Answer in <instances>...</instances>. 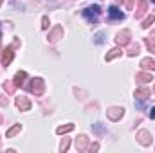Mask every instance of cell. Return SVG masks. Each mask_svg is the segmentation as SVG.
<instances>
[{
  "label": "cell",
  "mask_w": 155,
  "mask_h": 153,
  "mask_svg": "<svg viewBox=\"0 0 155 153\" xmlns=\"http://www.w3.org/2000/svg\"><path fill=\"white\" fill-rule=\"evenodd\" d=\"M101 15V7L97 5V4H94V5H88V7H85L83 9V16L88 20V22H92V24H96V20H97V16Z\"/></svg>",
  "instance_id": "cell-1"
},
{
  "label": "cell",
  "mask_w": 155,
  "mask_h": 153,
  "mask_svg": "<svg viewBox=\"0 0 155 153\" xmlns=\"http://www.w3.org/2000/svg\"><path fill=\"white\" fill-rule=\"evenodd\" d=\"M29 90H31L35 96H43V90H45V81H43L41 77H35V79L31 81Z\"/></svg>",
  "instance_id": "cell-2"
},
{
  "label": "cell",
  "mask_w": 155,
  "mask_h": 153,
  "mask_svg": "<svg viewBox=\"0 0 155 153\" xmlns=\"http://www.w3.org/2000/svg\"><path fill=\"white\" fill-rule=\"evenodd\" d=\"M135 139H137V142H139L141 146H150V144L153 142L152 133H150V132H146V130H141V132L135 135Z\"/></svg>",
  "instance_id": "cell-3"
},
{
  "label": "cell",
  "mask_w": 155,
  "mask_h": 153,
  "mask_svg": "<svg viewBox=\"0 0 155 153\" xmlns=\"http://www.w3.org/2000/svg\"><path fill=\"white\" fill-rule=\"evenodd\" d=\"M130 38H132V33L128 31V29H123V31H119L116 36V43L119 47H123V45H128L130 43Z\"/></svg>",
  "instance_id": "cell-4"
},
{
  "label": "cell",
  "mask_w": 155,
  "mask_h": 153,
  "mask_svg": "<svg viewBox=\"0 0 155 153\" xmlns=\"http://www.w3.org/2000/svg\"><path fill=\"white\" fill-rule=\"evenodd\" d=\"M123 115H124V108H121V106H110L107 110V117L110 121H119Z\"/></svg>",
  "instance_id": "cell-5"
},
{
  "label": "cell",
  "mask_w": 155,
  "mask_h": 153,
  "mask_svg": "<svg viewBox=\"0 0 155 153\" xmlns=\"http://www.w3.org/2000/svg\"><path fill=\"white\" fill-rule=\"evenodd\" d=\"M63 38V27L61 25H56L51 33H49V36H47V40L51 41V43H56L58 40H61Z\"/></svg>",
  "instance_id": "cell-6"
},
{
  "label": "cell",
  "mask_w": 155,
  "mask_h": 153,
  "mask_svg": "<svg viewBox=\"0 0 155 153\" xmlns=\"http://www.w3.org/2000/svg\"><path fill=\"white\" fill-rule=\"evenodd\" d=\"M15 103H16V108H18V110H22V112L31 110V103H29V99H27L25 96H18Z\"/></svg>",
  "instance_id": "cell-7"
},
{
  "label": "cell",
  "mask_w": 155,
  "mask_h": 153,
  "mask_svg": "<svg viewBox=\"0 0 155 153\" xmlns=\"http://www.w3.org/2000/svg\"><path fill=\"white\" fill-rule=\"evenodd\" d=\"M108 16H110V20H123L124 18V13L117 5H110L108 7Z\"/></svg>",
  "instance_id": "cell-8"
},
{
  "label": "cell",
  "mask_w": 155,
  "mask_h": 153,
  "mask_svg": "<svg viewBox=\"0 0 155 153\" xmlns=\"http://www.w3.org/2000/svg\"><path fill=\"white\" fill-rule=\"evenodd\" d=\"M74 144H76L78 151H85L87 146H88V137H87V135H78V139L74 141Z\"/></svg>",
  "instance_id": "cell-9"
},
{
  "label": "cell",
  "mask_w": 155,
  "mask_h": 153,
  "mask_svg": "<svg viewBox=\"0 0 155 153\" xmlns=\"http://www.w3.org/2000/svg\"><path fill=\"white\" fill-rule=\"evenodd\" d=\"M13 56H15L13 47H7V49L4 50V54H2V65H4V67H7V65L13 61Z\"/></svg>",
  "instance_id": "cell-10"
},
{
  "label": "cell",
  "mask_w": 155,
  "mask_h": 153,
  "mask_svg": "<svg viewBox=\"0 0 155 153\" xmlns=\"http://www.w3.org/2000/svg\"><path fill=\"white\" fill-rule=\"evenodd\" d=\"M135 81H137L139 85H144V83H148V81H153V76H152L150 72H139V74L135 76Z\"/></svg>",
  "instance_id": "cell-11"
},
{
  "label": "cell",
  "mask_w": 155,
  "mask_h": 153,
  "mask_svg": "<svg viewBox=\"0 0 155 153\" xmlns=\"http://www.w3.org/2000/svg\"><path fill=\"white\" fill-rule=\"evenodd\" d=\"M148 9V0H141L139 5H137V11H135V18H141Z\"/></svg>",
  "instance_id": "cell-12"
},
{
  "label": "cell",
  "mask_w": 155,
  "mask_h": 153,
  "mask_svg": "<svg viewBox=\"0 0 155 153\" xmlns=\"http://www.w3.org/2000/svg\"><path fill=\"white\" fill-rule=\"evenodd\" d=\"M135 99H139V101H144V99H148L150 97V88H139V90H135Z\"/></svg>",
  "instance_id": "cell-13"
},
{
  "label": "cell",
  "mask_w": 155,
  "mask_h": 153,
  "mask_svg": "<svg viewBox=\"0 0 155 153\" xmlns=\"http://www.w3.org/2000/svg\"><path fill=\"white\" fill-rule=\"evenodd\" d=\"M123 54V50H121V47H116V49H112V50H108L107 52V61H112V60H116V58H119Z\"/></svg>",
  "instance_id": "cell-14"
},
{
  "label": "cell",
  "mask_w": 155,
  "mask_h": 153,
  "mask_svg": "<svg viewBox=\"0 0 155 153\" xmlns=\"http://www.w3.org/2000/svg\"><path fill=\"white\" fill-rule=\"evenodd\" d=\"M141 67L152 72V70H155V60H152V58H144V60L141 61Z\"/></svg>",
  "instance_id": "cell-15"
},
{
  "label": "cell",
  "mask_w": 155,
  "mask_h": 153,
  "mask_svg": "<svg viewBox=\"0 0 155 153\" xmlns=\"http://www.w3.org/2000/svg\"><path fill=\"white\" fill-rule=\"evenodd\" d=\"M22 132V124H15V126H11L9 130H7V133H5V137L7 139H11V137H15V135H18Z\"/></svg>",
  "instance_id": "cell-16"
},
{
  "label": "cell",
  "mask_w": 155,
  "mask_h": 153,
  "mask_svg": "<svg viewBox=\"0 0 155 153\" xmlns=\"http://www.w3.org/2000/svg\"><path fill=\"white\" fill-rule=\"evenodd\" d=\"M72 130H74V124L69 122V124L58 126V128H56V133H58V135H63V133H69V132H72Z\"/></svg>",
  "instance_id": "cell-17"
},
{
  "label": "cell",
  "mask_w": 155,
  "mask_h": 153,
  "mask_svg": "<svg viewBox=\"0 0 155 153\" xmlns=\"http://www.w3.org/2000/svg\"><path fill=\"white\" fill-rule=\"evenodd\" d=\"M144 43H146V47H148L150 52H155V34L146 36V38H144Z\"/></svg>",
  "instance_id": "cell-18"
},
{
  "label": "cell",
  "mask_w": 155,
  "mask_h": 153,
  "mask_svg": "<svg viewBox=\"0 0 155 153\" xmlns=\"http://www.w3.org/2000/svg\"><path fill=\"white\" fill-rule=\"evenodd\" d=\"M4 90H5L7 94H15V90H16L15 81H4Z\"/></svg>",
  "instance_id": "cell-19"
},
{
  "label": "cell",
  "mask_w": 155,
  "mask_h": 153,
  "mask_svg": "<svg viewBox=\"0 0 155 153\" xmlns=\"http://www.w3.org/2000/svg\"><path fill=\"white\" fill-rule=\"evenodd\" d=\"M25 77H27V72H25V70H20V72H16V76H15V85H16V86H18V85H22Z\"/></svg>",
  "instance_id": "cell-20"
},
{
  "label": "cell",
  "mask_w": 155,
  "mask_h": 153,
  "mask_svg": "<svg viewBox=\"0 0 155 153\" xmlns=\"http://www.w3.org/2000/svg\"><path fill=\"white\" fill-rule=\"evenodd\" d=\"M69 146H71V139H65V137H63V139H61V144H60V151H67V150H69Z\"/></svg>",
  "instance_id": "cell-21"
},
{
  "label": "cell",
  "mask_w": 155,
  "mask_h": 153,
  "mask_svg": "<svg viewBox=\"0 0 155 153\" xmlns=\"http://www.w3.org/2000/svg\"><path fill=\"white\" fill-rule=\"evenodd\" d=\"M153 20H155L153 15H150L148 18H144V20H143V29H148V27H150V25L153 24Z\"/></svg>",
  "instance_id": "cell-22"
},
{
  "label": "cell",
  "mask_w": 155,
  "mask_h": 153,
  "mask_svg": "<svg viewBox=\"0 0 155 153\" xmlns=\"http://www.w3.org/2000/svg\"><path fill=\"white\" fill-rule=\"evenodd\" d=\"M139 50H141V47L135 43V45H132V47L128 49V56H137V54H139Z\"/></svg>",
  "instance_id": "cell-23"
},
{
  "label": "cell",
  "mask_w": 155,
  "mask_h": 153,
  "mask_svg": "<svg viewBox=\"0 0 155 153\" xmlns=\"http://www.w3.org/2000/svg\"><path fill=\"white\" fill-rule=\"evenodd\" d=\"M49 27V16H41V29Z\"/></svg>",
  "instance_id": "cell-24"
},
{
  "label": "cell",
  "mask_w": 155,
  "mask_h": 153,
  "mask_svg": "<svg viewBox=\"0 0 155 153\" xmlns=\"http://www.w3.org/2000/svg\"><path fill=\"white\" fill-rule=\"evenodd\" d=\"M96 43H103V33H97L96 34Z\"/></svg>",
  "instance_id": "cell-25"
},
{
  "label": "cell",
  "mask_w": 155,
  "mask_h": 153,
  "mask_svg": "<svg viewBox=\"0 0 155 153\" xmlns=\"http://www.w3.org/2000/svg\"><path fill=\"white\" fill-rule=\"evenodd\" d=\"M0 105L2 106H7V97H4L2 94H0Z\"/></svg>",
  "instance_id": "cell-26"
},
{
  "label": "cell",
  "mask_w": 155,
  "mask_h": 153,
  "mask_svg": "<svg viewBox=\"0 0 155 153\" xmlns=\"http://www.w3.org/2000/svg\"><path fill=\"white\" fill-rule=\"evenodd\" d=\"M88 150H90V153H92V151H97V150H99V144L96 142V144H92V146H90Z\"/></svg>",
  "instance_id": "cell-27"
},
{
  "label": "cell",
  "mask_w": 155,
  "mask_h": 153,
  "mask_svg": "<svg viewBox=\"0 0 155 153\" xmlns=\"http://www.w3.org/2000/svg\"><path fill=\"white\" fill-rule=\"evenodd\" d=\"M134 4H135V0H128V2H126V7H128V9H134Z\"/></svg>",
  "instance_id": "cell-28"
},
{
  "label": "cell",
  "mask_w": 155,
  "mask_h": 153,
  "mask_svg": "<svg viewBox=\"0 0 155 153\" xmlns=\"http://www.w3.org/2000/svg\"><path fill=\"white\" fill-rule=\"evenodd\" d=\"M150 117H152V119H155V106L150 110Z\"/></svg>",
  "instance_id": "cell-29"
},
{
  "label": "cell",
  "mask_w": 155,
  "mask_h": 153,
  "mask_svg": "<svg viewBox=\"0 0 155 153\" xmlns=\"http://www.w3.org/2000/svg\"><path fill=\"white\" fill-rule=\"evenodd\" d=\"M117 4H123V2H124V0H116Z\"/></svg>",
  "instance_id": "cell-30"
},
{
  "label": "cell",
  "mask_w": 155,
  "mask_h": 153,
  "mask_svg": "<svg viewBox=\"0 0 155 153\" xmlns=\"http://www.w3.org/2000/svg\"><path fill=\"white\" fill-rule=\"evenodd\" d=\"M0 124H2V115H0Z\"/></svg>",
  "instance_id": "cell-31"
},
{
  "label": "cell",
  "mask_w": 155,
  "mask_h": 153,
  "mask_svg": "<svg viewBox=\"0 0 155 153\" xmlns=\"http://www.w3.org/2000/svg\"><path fill=\"white\" fill-rule=\"evenodd\" d=\"M0 5H2V0H0Z\"/></svg>",
  "instance_id": "cell-32"
},
{
  "label": "cell",
  "mask_w": 155,
  "mask_h": 153,
  "mask_svg": "<svg viewBox=\"0 0 155 153\" xmlns=\"http://www.w3.org/2000/svg\"><path fill=\"white\" fill-rule=\"evenodd\" d=\"M0 38H2V34H0Z\"/></svg>",
  "instance_id": "cell-33"
},
{
  "label": "cell",
  "mask_w": 155,
  "mask_h": 153,
  "mask_svg": "<svg viewBox=\"0 0 155 153\" xmlns=\"http://www.w3.org/2000/svg\"><path fill=\"white\" fill-rule=\"evenodd\" d=\"M152 2H155V0H152Z\"/></svg>",
  "instance_id": "cell-34"
},
{
  "label": "cell",
  "mask_w": 155,
  "mask_h": 153,
  "mask_svg": "<svg viewBox=\"0 0 155 153\" xmlns=\"http://www.w3.org/2000/svg\"><path fill=\"white\" fill-rule=\"evenodd\" d=\"M153 92H155V88H153Z\"/></svg>",
  "instance_id": "cell-35"
}]
</instances>
